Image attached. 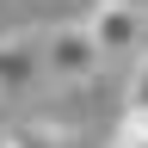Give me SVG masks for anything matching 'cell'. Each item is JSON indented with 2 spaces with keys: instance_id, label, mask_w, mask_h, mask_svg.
<instances>
[{
  "instance_id": "277c9868",
  "label": "cell",
  "mask_w": 148,
  "mask_h": 148,
  "mask_svg": "<svg viewBox=\"0 0 148 148\" xmlns=\"http://www.w3.org/2000/svg\"><path fill=\"white\" fill-rule=\"evenodd\" d=\"M0 148H68L62 142V130H49V123H18L0 136Z\"/></svg>"
},
{
  "instance_id": "5b68a950",
  "label": "cell",
  "mask_w": 148,
  "mask_h": 148,
  "mask_svg": "<svg viewBox=\"0 0 148 148\" xmlns=\"http://www.w3.org/2000/svg\"><path fill=\"white\" fill-rule=\"evenodd\" d=\"M123 111L130 117H148V43L136 49V68H130V86H123Z\"/></svg>"
},
{
  "instance_id": "3957f363",
  "label": "cell",
  "mask_w": 148,
  "mask_h": 148,
  "mask_svg": "<svg viewBox=\"0 0 148 148\" xmlns=\"http://www.w3.org/2000/svg\"><path fill=\"white\" fill-rule=\"evenodd\" d=\"M37 80H43V37L6 31L0 37V99H25Z\"/></svg>"
},
{
  "instance_id": "6da1fadb",
  "label": "cell",
  "mask_w": 148,
  "mask_h": 148,
  "mask_svg": "<svg viewBox=\"0 0 148 148\" xmlns=\"http://www.w3.org/2000/svg\"><path fill=\"white\" fill-rule=\"evenodd\" d=\"M37 37H43V80H56V86H80V80H92V74L105 68L86 18L80 25H43Z\"/></svg>"
},
{
  "instance_id": "8992f818",
  "label": "cell",
  "mask_w": 148,
  "mask_h": 148,
  "mask_svg": "<svg viewBox=\"0 0 148 148\" xmlns=\"http://www.w3.org/2000/svg\"><path fill=\"white\" fill-rule=\"evenodd\" d=\"M111 148H123V142H111Z\"/></svg>"
},
{
  "instance_id": "7a4b0ae2",
  "label": "cell",
  "mask_w": 148,
  "mask_h": 148,
  "mask_svg": "<svg viewBox=\"0 0 148 148\" xmlns=\"http://www.w3.org/2000/svg\"><path fill=\"white\" fill-rule=\"evenodd\" d=\"M86 31H92V43H99L105 62L111 56H136L148 43V12L136 0H99V6L86 12Z\"/></svg>"
}]
</instances>
